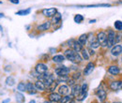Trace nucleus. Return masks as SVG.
Masks as SVG:
<instances>
[{"instance_id":"obj_1","label":"nucleus","mask_w":122,"mask_h":103,"mask_svg":"<svg viewBox=\"0 0 122 103\" xmlns=\"http://www.w3.org/2000/svg\"><path fill=\"white\" fill-rule=\"evenodd\" d=\"M64 55H65V57L68 59V60H70L71 62H72V63H74V64L82 62V56H81L77 52H75L74 50H72V49H68V50H66Z\"/></svg>"},{"instance_id":"obj_2","label":"nucleus","mask_w":122,"mask_h":103,"mask_svg":"<svg viewBox=\"0 0 122 103\" xmlns=\"http://www.w3.org/2000/svg\"><path fill=\"white\" fill-rule=\"evenodd\" d=\"M116 36L117 34L113 30H109L107 34V47L111 48L112 46L116 44Z\"/></svg>"},{"instance_id":"obj_3","label":"nucleus","mask_w":122,"mask_h":103,"mask_svg":"<svg viewBox=\"0 0 122 103\" xmlns=\"http://www.w3.org/2000/svg\"><path fill=\"white\" fill-rule=\"evenodd\" d=\"M97 40L100 42V44L102 47H106L107 46V35L105 32H100L98 33L97 36Z\"/></svg>"},{"instance_id":"obj_4","label":"nucleus","mask_w":122,"mask_h":103,"mask_svg":"<svg viewBox=\"0 0 122 103\" xmlns=\"http://www.w3.org/2000/svg\"><path fill=\"white\" fill-rule=\"evenodd\" d=\"M69 44H70L69 46H71V47L72 48V50H74L77 53H79V52H81V51L83 50V46L78 42V40L76 41V40L71 39V40L69 41Z\"/></svg>"},{"instance_id":"obj_5","label":"nucleus","mask_w":122,"mask_h":103,"mask_svg":"<svg viewBox=\"0 0 122 103\" xmlns=\"http://www.w3.org/2000/svg\"><path fill=\"white\" fill-rule=\"evenodd\" d=\"M70 71H71V69L68 68V67H65V66L59 67V68L56 69V70H55L56 74H57L58 76H60V75H68L70 73Z\"/></svg>"},{"instance_id":"obj_6","label":"nucleus","mask_w":122,"mask_h":103,"mask_svg":"<svg viewBox=\"0 0 122 103\" xmlns=\"http://www.w3.org/2000/svg\"><path fill=\"white\" fill-rule=\"evenodd\" d=\"M96 95H97V97H98V98H99V100L101 101V102H103L105 99H106V92H105V90H103V89L102 88H99L97 91H96Z\"/></svg>"},{"instance_id":"obj_7","label":"nucleus","mask_w":122,"mask_h":103,"mask_svg":"<svg viewBox=\"0 0 122 103\" xmlns=\"http://www.w3.org/2000/svg\"><path fill=\"white\" fill-rule=\"evenodd\" d=\"M35 69H36L37 73L44 74V73H46V71L48 70V68H47V66H46L45 64H43V63H40V64H38V65L36 66Z\"/></svg>"},{"instance_id":"obj_8","label":"nucleus","mask_w":122,"mask_h":103,"mask_svg":"<svg viewBox=\"0 0 122 103\" xmlns=\"http://www.w3.org/2000/svg\"><path fill=\"white\" fill-rule=\"evenodd\" d=\"M57 12V10L56 8H50V9H45L42 10V14L45 17H53L54 15Z\"/></svg>"},{"instance_id":"obj_9","label":"nucleus","mask_w":122,"mask_h":103,"mask_svg":"<svg viewBox=\"0 0 122 103\" xmlns=\"http://www.w3.org/2000/svg\"><path fill=\"white\" fill-rule=\"evenodd\" d=\"M49 100L53 101V102H59L60 99L62 98L61 95L59 93H55V92H52L50 95H49Z\"/></svg>"},{"instance_id":"obj_10","label":"nucleus","mask_w":122,"mask_h":103,"mask_svg":"<svg viewBox=\"0 0 122 103\" xmlns=\"http://www.w3.org/2000/svg\"><path fill=\"white\" fill-rule=\"evenodd\" d=\"M122 53V46L121 45H115L112 50H111V54L114 56H118L119 54H121Z\"/></svg>"},{"instance_id":"obj_11","label":"nucleus","mask_w":122,"mask_h":103,"mask_svg":"<svg viewBox=\"0 0 122 103\" xmlns=\"http://www.w3.org/2000/svg\"><path fill=\"white\" fill-rule=\"evenodd\" d=\"M110 88L114 91H118L122 89V81H116L112 82L110 84Z\"/></svg>"},{"instance_id":"obj_12","label":"nucleus","mask_w":122,"mask_h":103,"mask_svg":"<svg viewBox=\"0 0 122 103\" xmlns=\"http://www.w3.org/2000/svg\"><path fill=\"white\" fill-rule=\"evenodd\" d=\"M94 68H95V64L92 63V62H89L87 64V66L85 68V70H84V75L85 76H87L90 73H92V71L94 70Z\"/></svg>"},{"instance_id":"obj_13","label":"nucleus","mask_w":122,"mask_h":103,"mask_svg":"<svg viewBox=\"0 0 122 103\" xmlns=\"http://www.w3.org/2000/svg\"><path fill=\"white\" fill-rule=\"evenodd\" d=\"M35 87H36L37 90H39V91H45L46 85L43 81L39 80V81H37V82L35 83Z\"/></svg>"},{"instance_id":"obj_14","label":"nucleus","mask_w":122,"mask_h":103,"mask_svg":"<svg viewBox=\"0 0 122 103\" xmlns=\"http://www.w3.org/2000/svg\"><path fill=\"white\" fill-rule=\"evenodd\" d=\"M80 93H81V86L78 84H74L71 89V96L74 98H77L80 95Z\"/></svg>"},{"instance_id":"obj_15","label":"nucleus","mask_w":122,"mask_h":103,"mask_svg":"<svg viewBox=\"0 0 122 103\" xmlns=\"http://www.w3.org/2000/svg\"><path fill=\"white\" fill-rule=\"evenodd\" d=\"M58 92L62 96H67L70 93V88L67 85H60L58 88Z\"/></svg>"},{"instance_id":"obj_16","label":"nucleus","mask_w":122,"mask_h":103,"mask_svg":"<svg viewBox=\"0 0 122 103\" xmlns=\"http://www.w3.org/2000/svg\"><path fill=\"white\" fill-rule=\"evenodd\" d=\"M108 72L112 75H117V74H119L120 70H119V68L117 66H111L108 69Z\"/></svg>"},{"instance_id":"obj_17","label":"nucleus","mask_w":122,"mask_h":103,"mask_svg":"<svg viewBox=\"0 0 122 103\" xmlns=\"http://www.w3.org/2000/svg\"><path fill=\"white\" fill-rule=\"evenodd\" d=\"M50 26H51V22L47 21L45 23H43L42 25H39L38 26V30H40V31H46V30H48L50 28Z\"/></svg>"},{"instance_id":"obj_18","label":"nucleus","mask_w":122,"mask_h":103,"mask_svg":"<svg viewBox=\"0 0 122 103\" xmlns=\"http://www.w3.org/2000/svg\"><path fill=\"white\" fill-rule=\"evenodd\" d=\"M61 19H62V15L57 11L56 14L53 16V19H52V23L56 25V24H59L61 22Z\"/></svg>"},{"instance_id":"obj_19","label":"nucleus","mask_w":122,"mask_h":103,"mask_svg":"<svg viewBox=\"0 0 122 103\" xmlns=\"http://www.w3.org/2000/svg\"><path fill=\"white\" fill-rule=\"evenodd\" d=\"M35 89H36L35 84H32L31 83H26V91H27L29 94H36L37 91H36Z\"/></svg>"},{"instance_id":"obj_20","label":"nucleus","mask_w":122,"mask_h":103,"mask_svg":"<svg viewBox=\"0 0 122 103\" xmlns=\"http://www.w3.org/2000/svg\"><path fill=\"white\" fill-rule=\"evenodd\" d=\"M86 40H87V35H86V34L81 35V36L79 37V39H78V42L82 45V46H85V45H86Z\"/></svg>"},{"instance_id":"obj_21","label":"nucleus","mask_w":122,"mask_h":103,"mask_svg":"<svg viewBox=\"0 0 122 103\" xmlns=\"http://www.w3.org/2000/svg\"><path fill=\"white\" fill-rule=\"evenodd\" d=\"M64 60H65V55H62V54H57L53 57V61L55 63H62Z\"/></svg>"},{"instance_id":"obj_22","label":"nucleus","mask_w":122,"mask_h":103,"mask_svg":"<svg viewBox=\"0 0 122 103\" xmlns=\"http://www.w3.org/2000/svg\"><path fill=\"white\" fill-rule=\"evenodd\" d=\"M15 97H16V101H17L18 103H24L25 102V100L24 95L21 94V93H16Z\"/></svg>"},{"instance_id":"obj_23","label":"nucleus","mask_w":122,"mask_h":103,"mask_svg":"<svg viewBox=\"0 0 122 103\" xmlns=\"http://www.w3.org/2000/svg\"><path fill=\"white\" fill-rule=\"evenodd\" d=\"M6 83H7V85H9V86H13V85L15 84V80L13 79V77L9 76V77L6 79Z\"/></svg>"},{"instance_id":"obj_24","label":"nucleus","mask_w":122,"mask_h":103,"mask_svg":"<svg viewBox=\"0 0 122 103\" xmlns=\"http://www.w3.org/2000/svg\"><path fill=\"white\" fill-rule=\"evenodd\" d=\"M30 12H31V9H27V10H19L18 12H16V15L25 16V15H28Z\"/></svg>"},{"instance_id":"obj_25","label":"nucleus","mask_w":122,"mask_h":103,"mask_svg":"<svg viewBox=\"0 0 122 103\" xmlns=\"http://www.w3.org/2000/svg\"><path fill=\"white\" fill-rule=\"evenodd\" d=\"M17 88H18V90H19L20 92H25V91H26V83H20L18 84Z\"/></svg>"},{"instance_id":"obj_26","label":"nucleus","mask_w":122,"mask_h":103,"mask_svg":"<svg viewBox=\"0 0 122 103\" xmlns=\"http://www.w3.org/2000/svg\"><path fill=\"white\" fill-rule=\"evenodd\" d=\"M84 21V16L81 14H77L74 16V22L77 24H81Z\"/></svg>"},{"instance_id":"obj_27","label":"nucleus","mask_w":122,"mask_h":103,"mask_svg":"<svg viewBox=\"0 0 122 103\" xmlns=\"http://www.w3.org/2000/svg\"><path fill=\"white\" fill-rule=\"evenodd\" d=\"M71 97H72V96H68V95H67V96H64V97L60 99L59 102L60 103H68L70 100H71Z\"/></svg>"},{"instance_id":"obj_28","label":"nucleus","mask_w":122,"mask_h":103,"mask_svg":"<svg viewBox=\"0 0 122 103\" xmlns=\"http://www.w3.org/2000/svg\"><path fill=\"white\" fill-rule=\"evenodd\" d=\"M114 25H115V28H116L117 30L122 31V22L121 21H116L115 24H114Z\"/></svg>"},{"instance_id":"obj_29","label":"nucleus","mask_w":122,"mask_h":103,"mask_svg":"<svg viewBox=\"0 0 122 103\" xmlns=\"http://www.w3.org/2000/svg\"><path fill=\"white\" fill-rule=\"evenodd\" d=\"M87 89H88V84L86 83H84L81 86V93L83 94H87Z\"/></svg>"},{"instance_id":"obj_30","label":"nucleus","mask_w":122,"mask_h":103,"mask_svg":"<svg viewBox=\"0 0 122 103\" xmlns=\"http://www.w3.org/2000/svg\"><path fill=\"white\" fill-rule=\"evenodd\" d=\"M57 83H57L56 81H55V82H54L51 85H49L47 88H48V90H49L50 92H54V90L56 88V86H57Z\"/></svg>"},{"instance_id":"obj_31","label":"nucleus","mask_w":122,"mask_h":103,"mask_svg":"<svg viewBox=\"0 0 122 103\" xmlns=\"http://www.w3.org/2000/svg\"><path fill=\"white\" fill-rule=\"evenodd\" d=\"M81 52H82V58H84L85 60H88L89 54H87V51H86V49H83Z\"/></svg>"},{"instance_id":"obj_32","label":"nucleus","mask_w":122,"mask_h":103,"mask_svg":"<svg viewBox=\"0 0 122 103\" xmlns=\"http://www.w3.org/2000/svg\"><path fill=\"white\" fill-rule=\"evenodd\" d=\"M67 81H69L68 75H60L57 78V82H67Z\"/></svg>"},{"instance_id":"obj_33","label":"nucleus","mask_w":122,"mask_h":103,"mask_svg":"<svg viewBox=\"0 0 122 103\" xmlns=\"http://www.w3.org/2000/svg\"><path fill=\"white\" fill-rule=\"evenodd\" d=\"M100 45L101 44H100V42H99L98 40H95V39H94L93 41L90 42V48H91V49H96V48H98Z\"/></svg>"},{"instance_id":"obj_34","label":"nucleus","mask_w":122,"mask_h":103,"mask_svg":"<svg viewBox=\"0 0 122 103\" xmlns=\"http://www.w3.org/2000/svg\"><path fill=\"white\" fill-rule=\"evenodd\" d=\"M74 80H76V79H79L80 78V73L78 72V73H75L74 75H73V77H72Z\"/></svg>"},{"instance_id":"obj_35","label":"nucleus","mask_w":122,"mask_h":103,"mask_svg":"<svg viewBox=\"0 0 122 103\" xmlns=\"http://www.w3.org/2000/svg\"><path fill=\"white\" fill-rule=\"evenodd\" d=\"M12 4H19V0H10Z\"/></svg>"},{"instance_id":"obj_36","label":"nucleus","mask_w":122,"mask_h":103,"mask_svg":"<svg viewBox=\"0 0 122 103\" xmlns=\"http://www.w3.org/2000/svg\"><path fill=\"white\" fill-rule=\"evenodd\" d=\"M10 98H8V99H6V100H4V101H3V102H2V103H9V102H10Z\"/></svg>"},{"instance_id":"obj_37","label":"nucleus","mask_w":122,"mask_h":103,"mask_svg":"<svg viewBox=\"0 0 122 103\" xmlns=\"http://www.w3.org/2000/svg\"><path fill=\"white\" fill-rule=\"evenodd\" d=\"M43 103H55V102H53V101H51V100H46V101H44Z\"/></svg>"},{"instance_id":"obj_38","label":"nucleus","mask_w":122,"mask_h":103,"mask_svg":"<svg viewBox=\"0 0 122 103\" xmlns=\"http://www.w3.org/2000/svg\"><path fill=\"white\" fill-rule=\"evenodd\" d=\"M90 54H91V55H93V54H94V51H93V50H91V48H90Z\"/></svg>"},{"instance_id":"obj_39","label":"nucleus","mask_w":122,"mask_h":103,"mask_svg":"<svg viewBox=\"0 0 122 103\" xmlns=\"http://www.w3.org/2000/svg\"><path fill=\"white\" fill-rule=\"evenodd\" d=\"M95 22H96V20H90V21H89L90 24H93V23H95Z\"/></svg>"},{"instance_id":"obj_40","label":"nucleus","mask_w":122,"mask_h":103,"mask_svg":"<svg viewBox=\"0 0 122 103\" xmlns=\"http://www.w3.org/2000/svg\"><path fill=\"white\" fill-rule=\"evenodd\" d=\"M68 103H75V101H74V100H70Z\"/></svg>"},{"instance_id":"obj_41","label":"nucleus","mask_w":122,"mask_h":103,"mask_svg":"<svg viewBox=\"0 0 122 103\" xmlns=\"http://www.w3.org/2000/svg\"><path fill=\"white\" fill-rule=\"evenodd\" d=\"M4 17V14L3 13H0V18H3Z\"/></svg>"},{"instance_id":"obj_42","label":"nucleus","mask_w":122,"mask_h":103,"mask_svg":"<svg viewBox=\"0 0 122 103\" xmlns=\"http://www.w3.org/2000/svg\"><path fill=\"white\" fill-rule=\"evenodd\" d=\"M29 103H36V101H35V100H30Z\"/></svg>"},{"instance_id":"obj_43","label":"nucleus","mask_w":122,"mask_h":103,"mask_svg":"<svg viewBox=\"0 0 122 103\" xmlns=\"http://www.w3.org/2000/svg\"><path fill=\"white\" fill-rule=\"evenodd\" d=\"M113 103H122V102H118V101H117V102H113Z\"/></svg>"},{"instance_id":"obj_44","label":"nucleus","mask_w":122,"mask_h":103,"mask_svg":"<svg viewBox=\"0 0 122 103\" xmlns=\"http://www.w3.org/2000/svg\"><path fill=\"white\" fill-rule=\"evenodd\" d=\"M93 103H98V102H93Z\"/></svg>"},{"instance_id":"obj_45","label":"nucleus","mask_w":122,"mask_h":103,"mask_svg":"<svg viewBox=\"0 0 122 103\" xmlns=\"http://www.w3.org/2000/svg\"><path fill=\"white\" fill-rule=\"evenodd\" d=\"M1 3H2V2H0V4H1Z\"/></svg>"}]
</instances>
